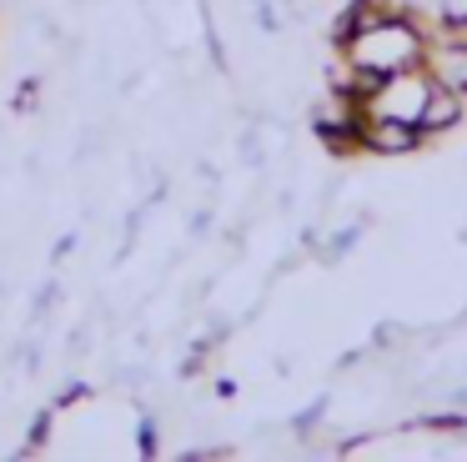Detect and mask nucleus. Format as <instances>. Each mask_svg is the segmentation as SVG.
Segmentation results:
<instances>
[{"label": "nucleus", "mask_w": 467, "mask_h": 462, "mask_svg": "<svg viewBox=\"0 0 467 462\" xmlns=\"http://www.w3.org/2000/svg\"><path fill=\"white\" fill-rule=\"evenodd\" d=\"M342 50H347V66H367V70H382V76H397V70L422 66L427 26H417L412 10H387L377 26L357 30Z\"/></svg>", "instance_id": "obj_1"}, {"label": "nucleus", "mask_w": 467, "mask_h": 462, "mask_svg": "<svg viewBox=\"0 0 467 462\" xmlns=\"http://www.w3.org/2000/svg\"><path fill=\"white\" fill-rule=\"evenodd\" d=\"M417 146H422L417 121L392 116V110H372L362 121V156H412Z\"/></svg>", "instance_id": "obj_2"}, {"label": "nucleus", "mask_w": 467, "mask_h": 462, "mask_svg": "<svg viewBox=\"0 0 467 462\" xmlns=\"http://www.w3.org/2000/svg\"><path fill=\"white\" fill-rule=\"evenodd\" d=\"M462 100H467L462 90H447V86L427 90L422 110H417V131H422V141H437V136H447V131L462 126V116H467Z\"/></svg>", "instance_id": "obj_3"}, {"label": "nucleus", "mask_w": 467, "mask_h": 462, "mask_svg": "<svg viewBox=\"0 0 467 462\" xmlns=\"http://www.w3.org/2000/svg\"><path fill=\"white\" fill-rule=\"evenodd\" d=\"M427 76L447 90H462L467 96V40H427V56H422Z\"/></svg>", "instance_id": "obj_4"}, {"label": "nucleus", "mask_w": 467, "mask_h": 462, "mask_svg": "<svg viewBox=\"0 0 467 462\" xmlns=\"http://www.w3.org/2000/svg\"><path fill=\"white\" fill-rule=\"evenodd\" d=\"M407 427H427V432H457V437H467V417H462V412H432V417H422V422H407Z\"/></svg>", "instance_id": "obj_5"}, {"label": "nucleus", "mask_w": 467, "mask_h": 462, "mask_svg": "<svg viewBox=\"0 0 467 462\" xmlns=\"http://www.w3.org/2000/svg\"><path fill=\"white\" fill-rule=\"evenodd\" d=\"M397 341H402V327H397V321H382V327L372 331V347H397Z\"/></svg>", "instance_id": "obj_6"}]
</instances>
